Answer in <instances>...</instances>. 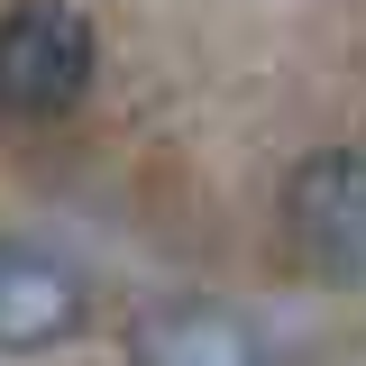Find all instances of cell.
Returning <instances> with one entry per match:
<instances>
[{
  "instance_id": "277c9868",
  "label": "cell",
  "mask_w": 366,
  "mask_h": 366,
  "mask_svg": "<svg viewBox=\"0 0 366 366\" xmlns=\"http://www.w3.org/2000/svg\"><path fill=\"white\" fill-rule=\"evenodd\" d=\"M129 348H137V366H266L257 330H247V320H229V312H211V302L147 312Z\"/></svg>"
},
{
  "instance_id": "6da1fadb",
  "label": "cell",
  "mask_w": 366,
  "mask_h": 366,
  "mask_svg": "<svg viewBox=\"0 0 366 366\" xmlns=\"http://www.w3.org/2000/svg\"><path fill=\"white\" fill-rule=\"evenodd\" d=\"M92 64H101V37H92L83 9L19 0L0 19V110L9 119H64L92 92Z\"/></svg>"
},
{
  "instance_id": "7a4b0ae2",
  "label": "cell",
  "mask_w": 366,
  "mask_h": 366,
  "mask_svg": "<svg viewBox=\"0 0 366 366\" xmlns=\"http://www.w3.org/2000/svg\"><path fill=\"white\" fill-rule=\"evenodd\" d=\"M284 229L320 274L366 284V156L357 147H330L312 165H293L284 183Z\"/></svg>"
},
{
  "instance_id": "3957f363",
  "label": "cell",
  "mask_w": 366,
  "mask_h": 366,
  "mask_svg": "<svg viewBox=\"0 0 366 366\" xmlns=\"http://www.w3.org/2000/svg\"><path fill=\"white\" fill-rule=\"evenodd\" d=\"M83 320V274L37 238H0V348H55Z\"/></svg>"
}]
</instances>
